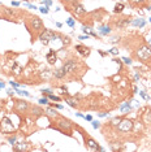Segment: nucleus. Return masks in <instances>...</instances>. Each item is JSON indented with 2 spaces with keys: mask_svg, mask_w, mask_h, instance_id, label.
I'll return each mask as SVG.
<instances>
[{
  "mask_svg": "<svg viewBox=\"0 0 151 152\" xmlns=\"http://www.w3.org/2000/svg\"><path fill=\"white\" fill-rule=\"evenodd\" d=\"M27 18H25V26L29 31L30 37H32V43H34L35 40L39 38L40 33L43 31L46 27H44L42 20L39 18V16H35V15H29V13H25Z\"/></svg>",
  "mask_w": 151,
  "mask_h": 152,
  "instance_id": "obj_1",
  "label": "nucleus"
},
{
  "mask_svg": "<svg viewBox=\"0 0 151 152\" xmlns=\"http://www.w3.org/2000/svg\"><path fill=\"white\" fill-rule=\"evenodd\" d=\"M63 68H64V70L67 72V75L72 74V75L78 77V78H81L82 74L86 73L87 69H89L87 65L85 66V64L82 63L80 58H68L67 61L64 60Z\"/></svg>",
  "mask_w": 151,
  "mask_h": 152,
  "instance_id": "obj_2",
  "label": "nucleus"
},
{
  "mask_svg": "<svg viewBox=\"0 0 151 152\" xmlns=\"http://www.w3.org/2000/svg\"><path fill=\"white\" fill-rule=\"evenodd\" d=\"M52 125L51 127L57 131H60L61 134H67V135L72 137V133H73V124H72L70 120L65 118V117L60 116V115H56L52 120Z\"/></svg>",
  "mask_w": 151,
  "mask_h": 152,
  "instance_id": "obj_3",
  "label": "nucleus"
},
{
  "mask_svg": "<svg viewBox=\"0 0 151 152\" xmlns=\"http://www.w3.org/2000/svg\"><path fill=\"white\" fill-rule=\"evenodd\" d=\"M132 18H133L132 16H126V15L119 13L116 17H111V20H109V26L117 27V29H124V27L130 25Z\"/></svg>",
  "mask_w": 151,
  "mask_h": 152,
  "instance_id": "obj_4",
  "label": "nucleus"
},
{
  "mask_svg": "<svg viewBox=\"0 0 151 152\" xmlns=\"http://www.w3.org/2000/svg\"><path fill=\"white\" fill-rule=\"evenodd\" d=\"M78 130L81 131V134L84 135V139H85V146H86V148H89V150L91 151H103V148L98 144V142L95 139H92V138L87 134V131H85L84 129H81V127H77Z\"/></svg>",
  "mask_w": 151,
  "mask_h": 152,
  "instance_id": "obj_5",
  "label": "nucleus"
},
{
  "mask_svg": "<svg viewBox=\"0 0 151 152\" xmlns=\"http://www.w3.org/2000/svg\"><path fill=\"white\" fill-rule=\"evenodd\" d=\"M56 38H59V33H55L54 30H51V29H44L42 33H40V35L38 39L42 42L44 46H47L51 40H54V39H56Z\"/></svg>",
  "mask_w": 151,
  "mask_h": 152,
  "instance_id": "obj_6",
  "label": "nucleus"
},
{
  "mask_svg": "<svg viewBox=\"0 0 151 152\" xmlns=\"http://www.w3.org/2000/svg\"><path fill=\"white\" fill-rule=\"evenodd\" d=\"M134 56L138 58V60L146 63V61L151 60V50L147 46H142V47H139L138 50H137V52H136Z\"/></svg>",
  "mask_w": 151,
  "mask_h": 152,
  "instance_id": "obj_7",
  "label": "nucleus"
},
{
  "mask_svg": "<svg viewBox=\"0 0 151 152\" xmlns=\"http://www.w3.org/2000/svg\"><path fill=\"white\" fill-rule=\"evenodd\" d=\"M150 0H128V4L132 7L133 9H138V8H146L151 9V5L149 4Z\"/></svg>",
  "mask_w": 151,
  "mask_h": 152,
  "instance_id": "obj_8",
  "label": "nucleus"
},
{
  "mask_svg": "<svg viewBox=\"0 0 151 152\" xmlns=\"http://www.w3.org/2000/svg\"><path fill=\"white\" fill-rule=\"evenodd\" d=\"M117 129L122 133H128V131H132L133 129V121H130L128 118H121V121L119 122Z\"/></svg>",
  "mask_w": 151,
  "mask_h": 152,
  "instance_id": "obj_9",
  "label": "nucleus"
},
{
  "mask_svg": "<svg viewBox=\"0 0 151 152\" xmlns=\"http://www.w3.org/2000/svg\"><path fill=\"white\" fill-rule=\"evenodd\" d=\"M1 131L4 134H12L15 131V127H13V124L11 122V120L4 117L1 120Z\"/></svg>",
  "mask_w": 151,
  "mask_h": 152,
  "instance_id": "obj_10",
  "label": "nucleus"
},
{
  "mask_svg": "<svg viewBox=\"0 0 151 152\" xmlns=\"http://www.w3.org/2000/svg\"><path fill=\"white\" fill-rule=\"evenodd\" d=\"M76 51H77L82 57H89L91 53V48L86 47V46H82V44H77V46H76Z\"/></svg>",
  "mask_w": 151,
  "mask_h": 152,
  "instance_id": "obj_11",
  "label": "nucleus"
},
{
  "mask_svg": "<svg viewBox=\"0 0 151 152\" xmlns=\"http://www.w3.org/2000/svg\"><path fill=\"white\" fill-rule=\"evenodd\" d=\"M90 15H91V17H92V20H94V21H102V20L104 18V16L108 15V13H106L104 9L100 8V9H97V11L90 12Z\"/></svg>",
  "mask_w": 151,
  "mask_h": 152,
  "instance_id": "obj_12",
  "label": "nucleus"
},
{
  "mask_svg": "<svg viewBox=\"0 0 151 152\" xmlns=\"http://www.w3.org/2000/svg\"><path fill=\"white\" fill-rule=\"evenodd\" d=\"M27 108H29V104L25 100H16V110L18 112H26Z\"/></svg>",
  "mask_w": 151,
  "mask_h": 152,
  "instance_id": "obj_13",
  "label": "nucleus"
},
{
  "mask_svg": "<svg viewBox=\"0 0 151 152\" xmlns=\"http://www.w3.org/2000/svg\"><path fill=\"white\" fill-rule=\"evenodd\" d=\"M46 58H47V61H48V64H50V65H55V63H56V61H57L56 52H55L54 50H51L50 52L46 55Z\"/></svg>",
  "mask_w": 151,
  "mask_h": 152,
  "instance_id": "obj_14",
  "label": "nucleus"
},
{
  "mask_svg": "<svg viewBox=\"0 0 151 152\" xmlns=\"http://www.w3.org/2000/svg\"><path fill=\"white\" fill-rule=\"evenodd\" d=\"M54 77H55V78H57V79H63V78L67 77V72H65V70H64V68L61 66V68L56 69V70L54 72Z\"/></svg>",
  "mask_w": 151,
  "mask_h": 152,
  "instance_id": "obj_15",
  "label": "nucleus"
},
{
  "mask_svg": "<svg viewBox=\"0 0 151 152\" xmlns=\"http://www.w3.org/2000/svg\"><path fill=\"white\" fill-rule=\"evenodd\" d=\"M13 150L16 151H26L29 150V143H15L13 144Z\"/></svg>",
  "mask_w": 151,
  "mask_h": 152,
  "instance_id": "obj_16",
  "label": "nucleus"
},
{
  "mask_svg": "<svg viewBox=\"0 0 151 152\" xmlns=\"http://www.w3.org/2000/svg\"><path fill=\"white\" fill-rule=\"evenodd\" d=\"M124 9H125V5L122 4V3H117V4L115 5V8H113V13H115V15H119V13H122Z\"/></svg>",
  "mask_w": 151,
  "mask_h": 152,
  "instance_id": "obj_17",
  "label": "nucleus"
},
{
  "mask_svg": "<svg viewBox=\"0 0 151 152\" xmlns=\"http://www.w3.org/2000/svg\"><path fill=\"white\" fill-rule=\"evenodd\" d=\"M133 26H138V27H143L145 26V20H142V18H136V20H133L132 22Z\"/></svg>",
  "mask_w": 151,
  "mask_h": 152,
  "instance_id": "obj_18",
  "label": "nucleus"
},
{
  "mask_svg": "<svg viewBox=\"0 0 151 152\" xmlns=\"http://www.w3.org/2000/svg\"><path fill=\"white\" fill-rule=\"evenodd\" d=\"M99 33L102 34V35H107V34L111 33V26L107 25V26H100L99 27Z\"/></svg>",
  "mask_w": 151,
  "mask_h": 152,
  "instance_id": "obj_19",
  "label": "nucleus"
},
{
  "mask_svg": "<svg viewBox=\"0 0 151 152\" xmlns=\"http://www.w3.org/2000/svg\"><path fill=\"white\" fill-rule=\"evenodd\" d=\"M143 121H145L146 124H151V108L147 109V112H145V115H143Z\"/></svg>",
  "mask_w": 151,
  "mask_h": 152,
  "instance_id": "obj_20",
  "label": "nucleus"
},
{
  "mask_svg": "<svg viewBox=\"0 0 151 152\" xmlns=\"http://www.w3.org/2000/svg\"><path fill=\"white\" fill-rule=\"evenodd\" d=\"M67 103L70 107H73V108H77V107H78V102H77V100H74V99H72V98H68L67 99Z\"/></svg>",
  "mask_w": 151,
  "mask_h": 152,
  "instance_id": "obj_21",
  "label": "nucleus"
},
{
  "mask_svg": "<svg viewBox=\"0 0 151 152\" xmlns=\"http://www.w3.org/2000/svg\"><path fill=\"white\" fill-rule=\"evenodd\" d=\"M59 1H60L63 5L68 7V5L70 4V3H73V1H81V0H59Z\"/></svg>",
  "mask_w": 151,
  "mask_h": 152,
  "instance_id": "obj_22",
  "label": "nucleus"
},
{
  "mask_svg": "<svg viewBox=\"0 0 151 152\" xmlns=\"http://www.w3.org/2000/svg\"><path fill=\"white\" fill-rule=\"evenodd\" d=\"M47 98L51 99V100H55V102H61V98H59V96H56V95H54V94H50Z\"/></svg>",
  "mask_w": 151,
  "mask_h": 152,
  "instance_id": "obj_23",
  "label": "nucleus"
},
{
  "mask_svg": "<svg viewBox=\"0 0 151 152\" xmlns=\"http://www.w3.org/2000/svg\"><path fill=\"white\" fill-rule=\"evenodd\" d=\"M47 115H50V116H56V115H59V113H57L56 112V110H54L52 108H48V109H47Z\"/></svg>",
  "mask_w": 151,
  "mask_h": 152,
  "instance_id": "obj_24",
  "label": "nucleus"
},
{
  "mask_svg": "<svg viewBox=\"0 0 151 152\" xmlns=\"http://www.w3.org/2000/svg\"><path fill=\"white\" fill-rule=\"evenodd\" d=\"M8 142H9V143H11V144H12V146H13V144H15V143H16V135L8 137Z\"/></svg>",
  "mask_w": 151,
  "mask_h": 152,
  "instance_id": "obj_25",
  "label": "nucleus"
},
{
  "mask_svg": "<svg viewBox=\"0 0 151 152\" xmlns=\"http://www.w3.org/2000/svg\"><path fill=\"white\" fill-rule=\"evenodd\" d=\"M67 23H68V25H69L70 27H74V25H76V22H74V18H68Z\"/></svg>",
  "mask_w": 151,
  "mask_h": 152,
  "instance_id": "obj_26",
  "label": "nucleus"
},
{
  "mask_svg": "<svg viewBox=\"0 0 151 152\" xmlns=\"http://www.w3.org/2000/svg\"><path fill=\"white\" fill-rule=\"evenodd\" d=\"M39 103L40 104H47V103H48V98H47V96H43L42 99H39Z\"/></svg>",
  "mask_w": 151,
  "mask_h": 152,
  "instance_id": "obj_27",
  "label": "nucleus"
},
{
  "mask_svg": "<svg viewBox=\"0 0 151 152\" xmlns=\"http://www.w3.org/2000/svg\"><path fill=\"white\" fill-rule=\"evenodd\" d=\"M92 127H94V129H99V127H100V124H99V121H92Z\"/></svg>",
  "mask_w": 151,
  "mask_h": 152,
  "instance_id": "obj_28",
  "label": "nucleus"
},
{
  "mask_svg": "<svg viewBox=\"0 0 151 152\" xmlns=\"http://www.w3.org/2000/svg\"><path fill=\"white\" fill-rule=\"evenodd\" d=\"M42 94H43V96H48L50 94H52V91H51V90H42Z\"/></svg>",
  "mask_w": 151,
  "mask_h": 152,
  "instance_id": "obj_29",
  "label": "nucleus"
},
{
  "mask_svg": "<svg viewBox=\"0 0 151 152\" xmlns=\"http://www.w3.org/2000/svg\"><path fill=\"white\" fill-rule=\"evenodd\" d=\"M122 60H124V63H125V64H128V65L132 64V60H130L129 57H122Z\"/></svg>",
  "mask_w": 151,
  "mask_h": 152,
  "instance_id": "obj_30",
  "label": "nucleus"
},
{
  "mask_svg": "<svg viewBox=\"0 0 151 152\" xmlns=\"http://www.w3.org/2000/svg\"><path fill=\"white\" fill-rule=\"evenodd\" d=\"M89 38H90V35H89V34H86V35H81V37H78V39H80V40H85V39H89Z\"/></svg>",
  "mask_w": 151,
  "mask_h": 152,
  "instance_id": "obj_31",
  "label": "nucleus"
},
{
  "mask_svg": "<svg viewBox=\"0 0 151 152\" xmlns=\"http://www.w3.org/2000/svg\"><path fill=\"white\" fill-rule=\"evenodd\" d=\"M40 12L44 13V15H47V13H48V8H47V7H44V8H40Z\"/></svg>",
  "mask_w": 151,
  "mask_h": 152,
  "instance_id": "obj_32",
  "label": "nucleus"
},
{
  "mask_svg": "<svg viewBox=\"0 0 151 152\" xmlns=\"http://www.w3.org/2000/svg\"><path fill=\"white\" fill-rule=\"evenodd\" d=\"M51 107H54V108H57V109H63V105H60V104H52Z\"/></svg>",
  "mask_w": 151,
  "mask_h": 152,
  "instance_id": "obj_33",
  "label": "nucleus"
},
{
  "mask_svg": "<svg viewBox=\"0 0 151 152\" xmlns=\"http://www.w3.org/2000/svg\"><path fill=\"white\" fill-rule=\"evenodd\" d=\"M27 8H30V9H37V7L35 5H33V4H25Z\"/></svg>",
  "mask_w": 151,
  "mask_h": 152,
  "instance_id": "obj_34",
  "label": "nucleus"
},
{
  "mask_svg": "<svg viewBox=\"0 0 151 152\" xmlns=\"http://www.w3.org/2000/svg\"><path fill=\"white\" fill-rule=\"evenodd\" d=\"M109 52L113 53V55H117V53H119V51L116 50V48H113V50H111V51H109Z\"/></svg>",
  "mask_w": 151,
  "mask_h": 152,
  "instance_id": "obj_35",
  "label": "nucleus"
},
{
  "mask_svg": "<svg viewBox=\"0 0 151 152\" xmlns=\"http://www.w3.org/2000/svg\"><path fill=\"white\" fill-rule=\"evenodd\" d=\"M85 120L86 121H92V117L90 115H87V116H85Z\"/></svg>",
  "mask_w": 151,
  "mask_h": 152,
  "instance_id": "obj_36",
  "label": "nucleus"
},
{
  "mask_svg": "<svg viewBox=\"0 0 151 152\" xmlns=\"http://www.w3.org/2000/svg\"><path fill=\"white\" fill-rule=\"evenodd\" d=\"M12 5L13 7H20V3L18 1H12Z\"/></svg>",
  "mask_w": 151,
  "mask_h": 152,
  "instance_id": "obj_37",
  "label": "nucleus"
},
{
  "mask_svg": "<svg viewBox=\"0 0 151 152\" xmlns=\"http://www.w3.org/2000/svg\"><path fill=\"white\" fill-rule=\"evenodd\" d=\"M11 85L13 86V87H17V86H18V85L16 83V82H13V81H11Z\"/></svg>",
  "mask_w": 151,
  "mask_h": 152,
  "instance_id": "obj_38",
  "label": "nucleus"
},
{
  "mask_svg": "<svg viewBox=\"0 0 151 152\" xmlns=\"http://www.w3.org/2000/svg\"><path fill=\"white\" fill-rule=\"evenodd\" d=\"M56 26H57V27H61V26H63V23H60V22H56Z\"/></svg>",
  "mask_w": 151,
  "mask_h": 152,
  "instance_id": "obj_39",
  "label": "nucleus"
},
{
  "mask_svg": "<svg viewBox=\"0 0 151 152\" xmlns=\"http://www.w3.org/2000/svg\"><path fill=\"white\" fill-rule=\"evenodd\" d=\"M1 87H4V83H3V82H0V88Z\"/></svg>",
  "mask_w": 151,
  "mask_h": 152,
  "instance_id": "obj_40",
  "label": "nucleus"
},
{
  "mask_svg": "<svg viewBox=\"0 0 151 152\" xmlns=\"http://www.w3.org/2000/svg\"><path fill=\"white\" fill-rule=\"evenodd\" d=\"M149 21H150V22H151V17H150V18H149Z\"/></svg>",
  "mask_w": 151,
  "mask_h": 152,
  "instance_id": "obj_41",
  "label": "nucleus"
},
{
  "mask_svg": "<svg viewBox=\"0 0 151 152\" xmlns=\"http://www.w3.org/2000/svg\"><path fill=\"white\" fill-rule=\"evenodd\" d=\"M25 1H29V0H25Z\"/></svg>",
  "mask_w": 151,
  "mask_h": 152,
  "instance_id": "obj_42",
  "label": "nucleus"
},
{
  "mask_svg": "<svg viewBox=\"0 0 151 152\" xmlns=\"http://www.w3.org/2000/svg\"><path fill=\"white\" fill-rule=\"evenodd\" d=\"M150 1H151V0H150ZM150 5H151V4H150Z\"/></svg>",
  "mask_w": 151,
  "mask_h": 152,
  "instance_id": "obj_43",
  "label": "nucleus"
}]
</instances>
